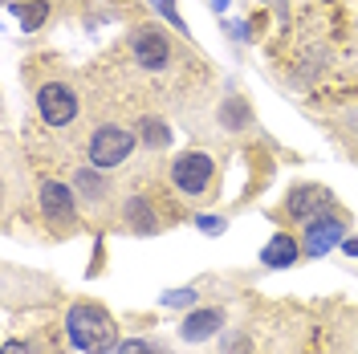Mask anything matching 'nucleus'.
<instances>
[{
	"label": "nucleus",
	"instance_id": "obj_1",
	"mask_svg": "<svg viewBox=\"0 0 358 354\" xmlns=\"http://www.w3.org/2000/svg\"><path fill=\"white\" fill-rule=\"evenodd\" d=\"M66 334H69V342L86 354H110L114 346H118V326H114V318L102 310V306H94V302L69 306Z\"/></svg>",
	"mask_w": 358,
	"mask_h": 354
},
{
	"label": "nucleus",
	"instance_id": "obj_2",
	"mask_svg": "<svg viewBox=\"0 0 358 354\" xmlns=\"http://www.w3.org/2000/svg\"><path fill=\"white\" fill-rule=\"evenodd\" d=\"M131 151H134V131L118 127V122H102V127H94V134L86 139V155L98 171H110L118 163H127Z\"/></svg>",
	"mask_w": 358,
	"mask_h": 354
},
{
	"label": "nucleus",
	"instance_id": "obj_3",
	"mask_svg": "<svg viewBox=\"0 0 358 354\" xmlns=\"http://www.w3.org/2000/svg\"><path fill=\"white\" fill-rule=\"evenodd\" d=\"M37 204H41V216L49 220V228H57L62 236H69L78 228V204H73V187L69 183H62V179H41Z\"/></svg>",
	"mask_w": 358,
	"mask_h": 354
},
{
	"label": "nucleus",
	"instance_id": "obj_4",
	"mask_svg": "<svg viewBox=\"0 0 358 354\" xmlns=\"http://www.w3.org/2000/svg\"><path fill=\"white\" fill-rule=\"evenodd\" d=\"M212 179H216V163L203 151H187L171 163V183L179 196H203L212 187Z\"/></svg>",
	"mask_w": 358,
	"mask_h": 354
},
{
	"label": "nucleus",
	"instance_id": "obj_5",
	"mask_svg": "<svg viewBox=\"0 0 358 354\" xmlns=\"http://www.w3.org/2000/svg\"><path fill=\"white\" fill-rule=\"evenodd\" d=\"M37 114L45 118V127H69L78 118V94L66 82H45L37 90Z\"/></svg>",
	"mask_w": 358,
	"mask_h": 354
},
{
	"label": "nucleus",
	"instance_id": "obj_6",
	"mask_svg": "<svg viewBox=\"0 0 358 354\" xmlns=\"http://www.w3.org/2000/svg\"><path fill=\"white\" fill-rule=\"evenodd\" d=\"M131 53L143 69L155 73V69H163L171 62V41H167V33H163L159 24H138L131 33Z\"/></svg>",
	"mask_w": 358,
	"mask_h": 354
},
{
	"label": "nucleus",
	"instance_id": "obj_7",
	"mask_svg": "<svg viewBox=\"0 0 358 354\" xmlns=\"http://www.w3.org/2000/svg\"><path fill=\"white\" fill-rule=\"evenodd\" d=\"M342 241H346V224L338 220V216H313V220H306L301 253H306V257H326V253Z\"/></svg>",
	"mask_w": 358,
	"mask_h": 354
},
{
	"label": "nucleus",
	"instance_id": "obj_8",
	"mask_svg": "<svg viewBox=\"0 0 358 354\" xmlns=\"http://www.w3.org/2000/svg\"><path fill=\"white\" fill-rule=\"evenodd\" d=\"M330 192L322 187V183H306V187H297V192H289V216L293 220H313V216H322V208H330Z\"/></svg>",
	"mask_w": 358,
	"mask_h": 354
},
{
	"label": "nucleus",
	"instance_id": "obj_9",
	"mask_svg": "<svg viewBox=\"0 0 358 354\" xmlns=\"http://www.w3.org/2000/svg\"><path fill=\"white\" fill-rule=\"evenodd\" d=\"M220 326H224V310H192L179 326V338L183 342H208Z\"/></svg>",
	"mask_w": 358,
	"mask_h": 354
},
{
	"label": "nucleus",
	"instance_id": "obj_10",
	"mask_svg": "<svg viewBox=\"0 0 358 354\" xmlns=\"http://www.w3.org/2000/svg\"><path fill=\"white\" fill-rule=\"evenodd\" d=\"M73 192H78V196L86 199V204L94 208V212H102V208H106V199H110V183H106V179L98 176L94 167H82V171L73 176Z\"/></svg>",
	"mask_w": 358,
	"mask_h": 354
},
{
	"label": "nucleus",
	"instance_id": "obj_11",
	"mask_svg": "<svg viewBox=\"0 0 358 354\" xmlns=\"http://www.w3.org/2000/svg\"><path fill=\"white\" fill-rule=\"evenodd\" d=\"M297 257H301V244L293 241L289 232H277V236L261 248V261H265L268 269H289Z\"/></svg>",
	"mask_w": 358,
	"mask_h": 354
},
{
	"label": "nucleus",
	"instance_id": "obj_12",
	"mask_svg": "<svg viewBox=\"0 0 358 354\" xmlns=\"http://www.w3.org/2000/svg\"><path fill=\"white\" fill-rule=\"evenodd\" d=\"M122 224L131 232H159L155 212H151V204L143 196H127V204H122Z\"/></svg>",
	"mask_w": 358,
	"mask_h": 354
},
{
	"label": "nucleus",
	"instance_id": "obj_13",
	"mask_svg": "<svg viewBox=\"0 0 358 354\" xmlns=\"http://www.w3.org/2000/svg\"><path fill=\"white\" fill-rule=\"evenodd\" d=\"M138 139H143V143H147V147H167V143H171V131H167V122H163V118H143V122H138Z\"/></svg>",
	"mask_w": 358,
	"mask_h": 354
},
{
	"label": "nucleus",
	"instance_id": "obj_14",
	"mask_svg": "<svg viewBox=\"0 0 358 354\" xmlns=\"http://www.w3.org/2000/svg\"><path fill=\"white\" fill-rule=\"evenodd\" d=\"M110 354H171L167 346H159L151 338H127V342H118Z\"/></svg>",
	"mask_w": 358,
	"mask_h": 354
},
{
	"label": "nucleus",
	"instance_id": "obj_15",
	"mask_svg": "<svg viewBox=\"0 0 358 354\" xmlns=\"http://www.w3.org/2000/svg\"><path fill=\"white\" fill-rule=\"evenodd\" d=\"M21 13V24H24V33H37L45 24V17H49V4L45 0H37V4H29V8H17Z\"/></svg>",
	"mask_w": 358,
	"mask_h": 354
},
{
	"label": "nucleus",
	"instance_id": "obj_16",
	"mask_svg": "<svg viewBox=\"0 0 358 354\" xmlns=\"http://www.w3.org/2000/svg\"><path fill=\"white\" fill-rule=\"evenodd\" d=\"M155 13H163L167 21L176 24L179 33H183V17H179V8H176V0H155Z\"/></svg>",
	"mask_w": 358,
	"mask_h": 354
},
{
	"label": "nucleus",
	"instance_id": "obj_17",
	"mask_svg": "<svg viewBox=\"0 0 358 354\" xmlns=\"http://www.w3.org/2000/svg\"><path fill=\"white\" fill-rule=\"evenodd\" d=\"M163 306H196V289H176V293H167Z\"/></svg>",
	"mask_w": 358,
	"mask_h": 354
},
{
	"label": "nucleus",
	"instance_id": "obj_18",
	"mask_svg": "<svg viewBox=\"0 0 358 354\" xmlns=\"http://www.w3.org/2000/svg\"><path fill=\"white\" fill-rule=\"evenodd\" d=\"M4 354H37V346H33V342H17V338H8V342H4Z\"/></svg>",
	"mask_w": 358,
	"mask_h": 354
},
{
	"label": "nucleus",
	"instance_id": "obj_19",
	"mask_svg": "<svg viewBox=\"0 0 358 354\" xmlns=\"http://www.w3.org/2000/svg\"><path fill=\"white\" fill-rule=\"evenodd\" d=\"M200 224H203V232H220V228H224V224H220V220H212V216H203Z\"/></svg>",
	"mask_w": 358,
	"mask_h": 354
},
{
	"label": "nucleus",
	"instance_id": "obj_20",
	"mask_svg": "<svg viewBox=\"0 0 358 354\" xmlns=\"http://www.w3.org/2000/svg\"><path fill=\"white\" fill-rule=\"evenodd\" d=\"M346 253H350V257H358V241H346Z\"/></svg>",
	"mask_w": 358,
	"mask_h": 354
},
{
	"label": "nucleus",
	"instance_id": "obj_21",
	"mask_svg": "<svg viewBox=\"0 0 358 354\" xmlns=\"http://www.w3.org/2000/svg\"><path fill=\"white\" fill-rule=\"evenodd\" d=\"M224 4H228V0H216V8H224Z\"/></svg>",
	"mask_w": 358,
	"mask_h": 354
}]
</instances>
